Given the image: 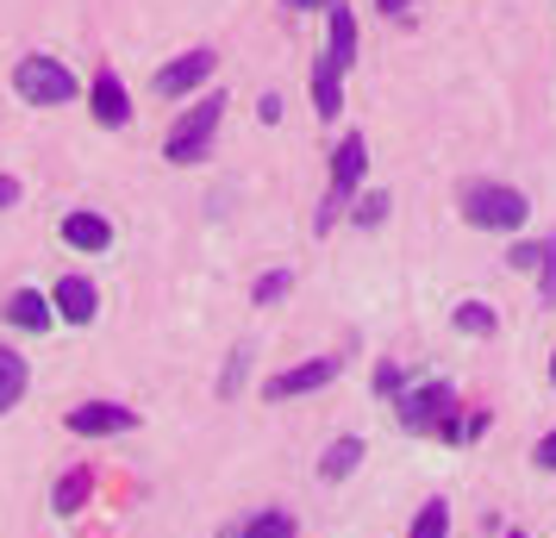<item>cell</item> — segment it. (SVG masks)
I'll list each match as a JSON object with an SVG mask.
<instances>
[{
	"label": "cell",
	"mask_w": 556,
	"mask_h": 538,
	"mask_svg": "<svg viewBox=\"0 0 556 538\" xmlns=\"http://www.w3.org/2000/svg\"><path fill=\"white\" fill-rule=\"evenodd\" d=\"M219 120H226V95H201V101H194L176 126H169L163 157H169V163H201L206 145H213V132H219Z\"/></svg>",
	"instance_id": "cell-1"
},
{
	"label": "cell",
	"mask_w": 556,
	"mask_h": 538,
	"mask_svg": "<svg viewBox=\"0 0 556 538\" xmlns=\"http://www.w3.org/2000/svg\"><path fill=\"white\" fill-rule=\"evenodd\" d=\"M13 95L26 107H70L81 95V82L56 63V57H20V70H13Z\"/></svg>",
	"instance_id": "cell-2"
},
{
	"label": "cell",
	"mask_w": 556,
	"mask_h": 538,
	"mask_svg": "<svg viewBox=\"0 0 556 538\" xmlns=\"http://www.w3.org/2000/svg\"><path fill=\"white\" fill-rule=\"evenodd\" d=\"M526 195L519 188H501V182H476L469 195H463V220L481 232H519L526 226Z\"/></svg>",
	"instance_id": "cell-3"
},
{
	"label": "cell",
	"mask_w": 556,
	"mask_h": 538,
	"mask_svg": "<svg viewBox=\"0 0 556 538\" xmlns=\"http://www.w3.org/2000/svg\"><path fill=\"white\" fill-rule=\"evenodd\" d=\"M363 170H369V145H363V138H344V145H338V151H331V195H326V207H319V232L331 226V220H338V207L351 201V188L356 182H363Z\"/></svg>",
	"instance_id": "cell-4"
},
{
	"label": "cell",
	"mask_w": 556,
	"mask_h": 538,
	"mask_svg": "<svg viewBox=\"0 0 556 538\" xmlns=\"http://www.w3.org/2000/svg\"><path fill=\"white\" fill-rule=\"evenodd\" d=\"M451 383H426L413 388V395H401V426L406 433H444L451 426Z\"/></svg>",
	"instance_id": "cell-5"
},
{
	"label": "cell",
	"mask_w": 556,
	"mask_h": 538,
	"mask_svg": "<svg viewBox=\"0 0 556 538\" xmlns=\"http://www.w3.org/2000/svg\"><path fill=\"white\" fill-rule=\"evenodd\" d=\"M213 70H219V57L206 51H188V57H176V63H163V70H156V95H163V101H181V95H194V88H201L206 76H213Z\"/></svg>",
	"instance_id": "cell-6"
},
{
	"label": "cell",
	"mask_w": 556,
	"mask_h": 538,
	"mask_svg": "<svg viewBox=\"0 0 556 538\" xmlns=\"http://www.w3.org/2000/svg\"><path fill=\"white\" fill-rule=\"evenodd\" d=\"M338 370H344V358H313V363H294V370H281V376H269V401H294V395H313V388L338 383Z\"/></svg>",
	"instance_id": "cell-7"
},
{
	"label": "cell",
	"mask_w": 556,
	"mask_h": 538,
	"mask_svg": "<svg viewBox=\"0 0 556 538\" xmlns=\"http://www.w3.org/2000/svg\"><path fill=\"white\" fill-rule=\"evenodd\" d=\"M138 426V408H119V401H88V408H70V433L81 438H113Z\"/></svg>",
	"instance_id": "cell-8"
},
{
	"label": "cell",
	"mask_w": 556,
	"mask_h": 538,
	"mask_svg": "<svg viewBox=\"0 0 556 538\" xmlns=\"http://www.w3.org/2000/svg\"><path fill=\"white\" fill-rule=\"evenodd\" d=\"M51 301H56V320H70V326H88V320L101 313V295H94L88 276H63V283L51 288Z\"/></svg>",
	"instance_id": "cell-9"
},
{
	"label": "cell",
	"mask_w": 556,
	"mask_h": 538,
	"mask_svg": "<svg viewBox=\"0 0 556 538\" xmlns=\"http://www.w3.org/2000/svg\"><path fill=\"white\" fill-rule=\"evenodd\" d=\"M0 313H7V326H20V333H45V326L56 320V301L51 295H38V288H13Z\"/></svg>",
	"instance_id": "cell-10"
},
{
	"label": "cell",
	"mask_w": 556,
	"mask_h": 538,
	"mask_svg": "<svg viewBox=\"0 0 556 538\" xmlns=\"http://www.w3.org/2000/svg\"><path fill=\"white\" fill-rule=\"evenodd\" d=\"M88 107H94V120H101V126H126V120H131L126 82L113 76V70H101V76H94V88H88Z\"/></svg>",
	"instance_id": "cell-11"
},
{
	"label": "cell",
	"mask_w": 556,
	"mask_h": 538,
	"mask_svg": "<svg viewBox=\"0 0 556 538\" xmlns=\"http://www.w3.org/2000/svg\"><path fill=\"white\" fill-rule=\"evenodd\" d=\"M63 245H70V251H106V245H113V226H106L101 213H70V220H63Z\"/></svg>",
	"instance_id": "cell-12"
},
{
	"label": "cell",
	"mask_w": 556,
	"mask_h": 538,
	"mask_svg": "<svg viewBox=\"0 0 556 538\" xmlns=\"http://www.w3.org/2000/svg\"><path fill=\"white\" fill-rule=\"evenodd\" d=\"M26 383H31V363L13 351V345H0V420L20 408V395H26Z\"/></svg>",
	"instance_id": "cell-13"
},
{
	"label": "cell",
	"mask_w": 556,
	"mask_h": 538,
	"mask_svg": "<svg viewBox=\"0 0 556 538\" xmlns=\"http://www.w3.org/2000/svg\"><path fill=\"white\" fill-rule=\"evenodd\" d=\"M338 76H344V70H338L331 57H319V70H313V113H319V120H338V107H344Z\"/></svg>",
	"instance_id": "cell-14"
},
{
	"label": "cell",
	"mask_w": 556,
	"mask_h": 538,
	"mask_svg": "<svg viewBox=\"0 0 556 538\" xmlns=\"http://www.w3.org/2000/svg\"><path fill=\"white\" fill-rule=\"evenodd\" d=\"M326 57L338 63V70H351V63H356V20H351V7H331V38H326Z\"/></svg>",
	"instance_id": "cell-15"
},
{
	"label": "cell",
	"mask_w": 556,
	"mask_h": 538,
	"mask_svg": "<svg viewBox=\"0 0 556 538\" xmlns=\"http://www.w3.org/2000/svg\"><path fill=\"white\" fill-rule=\"evenodd\" d=\"M88 495H94V476H88V470H70V476L51 488V508L56 513H81L88 508Z\"/></svg>",
	"instance_id": "cell-16"
},
{
	"label": "cell",
	"mask_w": 556,
	"mask_h": 538,
	"mask_svg": "<svg viewBox=\"0 0 556 538\" xmlns=\"http://www.w3.org/2000/svg\"><path fill=\"white\" fill-rule=\"evenodd\" d=\"M356 463H363V438H338L326 451V463H319V476H326V483H344Z\"/></svg>",
	"instance_id": "cell-17"
},
{
	"label": "cell",
	"mask_w": 556,
	"mask_h": 538,
	"mask_svg": "<svg viewBox=\"0 0 556 538\" xmlns=\"http://www.w3.org/2000/svg\"><path fill=\"white\" fill-rule=\"evenodd\" d=\"M238 538H301V526H294V513L269 508V513H256V520H251Z\"/></svg>",
	"instance_id": "cell-18"
},
{
	"label": "cell",
	"mask_w": 556,
	"mask_h": 538,
	"mask_svg": "<svg viewBox=\"0 0 556 538\" xmlns=\"http://www.w3.org/2000/svg\"><path fill=\"white\" fill-rule=\"evenodd\" d=\"M406 538H451V508H444V501H426Z\"/></svg>",
	"instance_id": "cell-19"
},
{
	"label": "cell",
	"mask_w": 556,
	"mask_h": 538,
	"mask_svg": "<svg viewBox=\"0 0 556 538\" xmlns=\"http://www.w3.org/2000/svg\"><path fill=\"white\" fill-rule=\"evenodd\" d=\"M288 288H294V276H288V270H269V276H263V283H256V308H276L281 295H288Z\"/></svg>",
	"instance_id": "cell-20"
},
{
	"label": "cell",
	"mask_w": 556,
	"mask_h": 538,
	"mask_svg": "<svg viewBox=\"0 0 556 538\" xmlns=\"http://www.w3.org/2000/svg\"><path fill=\"white\" fill-rule=\"evenodd\" d=\"M456 326H463V333H476V338H488V333H494V313L481 308V301H463V308H456Z\"/></svg>",
	"instance_id": "cell-21"
},
{
	"label": "cell",
	"mask_w": 556,
	"mask_h": 538,
	"mask_svg": "<svg viewBox=\"0 0 556 538\" xmlns=\"http://www.w3.org/2000/svg\"><path fill=\"white\" fill-rule=\"evenodd\" d=\"M538 295H544V308H556V238L544 245V270H538Z\"/></svg>",
	"instance_id": "cell-22"
},
{
	"label": "cell",
	"mask_w": 556,
	"mask_h": 538,
	"mask_svg": "<svg viewBox=\"0 0 556 538\" xmlns=\"http://www.w3.org/2000/svg\"><path fill=\"white\" fill-rule=\"evenodd\" d=\"M244 370H251V345H238L226 363V383H219V395H238V383H244Z\"/></svg>",
	"instance_id": "cell-23"
},
{
	"label": "cell",
	"mask_w": 556,
	"mask_h": 538,
	"mask_svg": "<svg viewBox=\"0 0 556 538\" xmlns=\"http://www.w3.org/2000/svg\"><path fill=\"white\" fill-rule=\"evenodd\" d=\"M381 213H388V195H369V201L356 207V226H381Z\"/></svg>",
	"instance_id": "cell-24"
},
{
	"label": "cell",
	"mask_w": 556,
	"mask_h": 538,
	"mask_svg": "<svg viewBox=\"0 0 556 538\" xmlns=\"http://www.w3.org/2000/svg\"><path fill=\"white\" fill-rule=\"evenodd\" d=\"M513 270H544V245H519L513 251Z\"/></svg>",
	"instance_id": "cell-25"
},
{
	"label": "cell",
	"mask_w": 556,
	"mask_h": 538,
	"mask_svg": "<svg viewBox=\"0 0 556 538\" xmlns=\"http://www.w3.org/2000/svg\"><path fill=\"white\" fill-rule=\"evenodd\" d=\"M20 195H26V188H20V176H0V207H20Z\"/></svg>",
	"instance_id": "cell-26"
},
{
	"label": "cell",
	"mask_w": 556,
	"mask_h": 538,
	"mask_svg": "<svg viewBox=\"0 0 556 538\" xmlns=\"http://www.w3.org/2000/svg\"><path fill=\"white\" fill-rule=\"evenodd\" d=\"M256 113H263V120L276 126V120H281V95H263V101H256Z\"/></svg>",
	"instance_id": "cell-27"
},
{
	"label": "cell",
	"mask_w": 556,
	"mask_h": 538,
	"mask_svg": "<svg viewBox=\"0 0 556 538\" xmlns=\"http://www.w3.org/2000/svg\"><path fill=\"white\" fill-rule=\"evenodd\" d=\"M538 470H556V433L544 438V445H538Z\"/></svg>",
	"instance_id": "cell-28"
},
{
	"label": "cell",
	"mask_w": 556,
	"mask_h": 538,
	"mask_svg": "<svg viewBox=\"0 0 556 538\" xmlns=\"http://www.w3.org/2000/svg\"><path fill=\"white\" fill-rule=\"evenodd\" d=\"M294 7H301V13H319V7H338V0H294Z\"/></svg>",
	"instance_id": "cell-29"
},
{
	"label": "cell",
	"mask_w": 556,
	"mask_h": 538,
	"mask_svg": "<svg viewBox=\"0 0 556 538\" xmlns=\"http://www.w3.org/2000/svg\"><path fill=\"white\" fill-rule=\"evenodd\" d=\"M401 7H413V0H381V13H401Z\"/></svg>",
	"instance_id": "cell-30"
},
{
	"label": "cell",
	"mask_w": 556,
	"mask_h": 538,
	"mask_svg": "<svg viewBox=\"0 0 556 538\" xmlns=\"http://www.w3.org/2000/svg\"><path fill=\"white\" fill-rule=\"evenodd\" d=\"M506 538H526V533H506Z\"/></svg>",
	"instance_id": "cell-31"
},
{
	"label": "cell",
	"mask_w": 556,
	"mask_h": 538,
	"mask_svg": "<svg viewBox=\"0 0 556 538\" xmlns=\"http://www.w3.org/2000/svg\"><path fill=\"white\" fill-rule=\"evenodd\" d=\"M551 383H556V363H551Z\"/></svg>",
	"instance_id": "cell-32"
}]
</instances>
